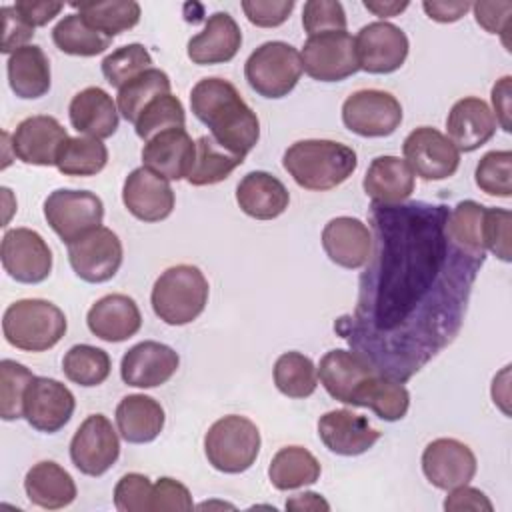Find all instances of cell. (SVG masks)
<instances>
[{
	"label": "cell",
	"mask_w": 512,
	"mask_h": 512,
	"mask_svg": "<svg viewBox=\"0 0 512 512\" xmlns=\"http://www.w3.org/2000/svg\"><path fill=\"white\" fill-rule=\"evenodd\" d=\"M448 212L444 204L372 202L374 250L356 308L334 324L354 352L398 382L456 338L486 260L452 242Z\"/></svg>",
	"instance_id": "6da1fadb"
},
{
	"label": "cell",
	"mask_w": 512,
	"mask_h": 512,
	"mask_svg": "<svg viewBox=\"0 0 512 512\" xmlns=\"http://www.w3.org/2000/svg\"><path fill=\"white\" fill-rule=\"evenodd\" d=\"M194 116L210 128V136L234 154H246L260 140L256 112L244 102L238 88L218 76L202 78L190 92Z\"/></svg>",
	"instance_id": "7a4b0ae2"
},
{
	"label": "cell",
	"mask_w": 512,
	"mask_h": 512,
	"mask_svg": "<svg viewBox=\"0 0 512 512\" xmlns=\"http://www.w3.org/2000/svg\"><path fill=\"white\" fill-rule=\"evenodd\" d=\"M282 166L298 186L324 192L340 186L352 176L358 166V156L342 142L308 138L286 148Z\"/></svg>",
	"instance_id": "3957f363"
},
{
	"label": "cell",
	"mask_w": 512,
	"mask_h": 512,
	"mask_svg": "<svg viewBox=\"0 0 512 512\" xmlns=\"http://www.w3.org/2000/svg\"><path fill=\"white\" fill-rule=\"evenodd\" d=\"M208 292V280L198 266L176 264L156 278L150 302L154 314L162 322L170 326H184L204 312Z\"/></svg>",
	"instance_id": "277c9868"
},
{
	"label": "cell",
	"mask_w": 512,
	"mask_h": 512,
	"mask_svg": "<svg viewBox=\"0 0 512 512\" xmlns=\"http://www.w3.org/2000/svg\"><path fill=\"white\" fill-rule=\"evenodd\" d=\"M64 312L42 298L12 302L2 316V332L10 346L24 352H44L54 348L66 334Z\"/></svg>",
	"instance_id": "5b68a950"
},
{
	"label": "cell",
	"mask_w": 512,
	"mask_h": 512,
	"mask_svg": "<svg viewBox=\"0 0 512 512\" xmlns=\"http://www.w3.org/2000/svg\"><path fill=\"white\" fill-rule=\"evenodd\" d=\"M260 444V430L252 420L228 414L208 428L204 436V454L214 470L240 474L256 462Z\"/></svg>",
	"instance_id": "8992f818"
},
{
	"label": "cell",
	"mask_w": 512,
	"mask_h": 512,
	"mask_svg": "<svg viewBox=\"0 0 512 512\" xmlns=\"http://www.w3.org/2000/svg\"><path fill=\"white\" fill-rule=\"evenodd\" d=\"M250 88L264 98L288 96L302 76L300 52L282 40L260 44L244 64Z\"/></svg>",
	"instance_id": "52a82bcc"
},
{
	"label": "cell",
	"mask_w": 512,
	"mask_h": 512,
	"mask_svg": "<svg viewBox=\"0 0 512 512\" xmlns=\"http://www.w3.org/2000/svg\"><path fill=\"white\" fill-rule=\"evenodd\" d=\"M44 218L62 242L72 244L102 224L104 204L94 192L58 188L44 200Z\"/></svg>",
	"instance_id": "ba28073f"
},
{
	"label": "cell",
	"mask_w": 512,
	"mask_h": 512,
	"mask_svg": "<svg viewBox=\"0 0 512 512\" xmlns=\"http://www.w3.org/2000/svg\"><path fill=\"white\" fill-rule=\"evenodd\" d=\"M300 58L302 70L318 82H340L360 70L354 38L346 30L308 36Z\"/></svg>",
	"instance_id": "9c48e42d"
},
{
	"label": "cell",
	"mask_w": 512,
	"mask_h": 512,
	"mask_svg": "<svg viewBox=\"0 0 512 512\" xmlns=\"http://www.w3.org/2000/svg\"><path fill=\"white\" fill-rule=\"evenodd\" d=\"M344 126L364 138H384L402 122V106L396 96L376 88L352 92L342 104Z\"/></svg>",
	"instance_id": "30bf717a"
},
{
	"label": "cell",
	"mask_w": 512,
	"mask_h": 512,
	"mask_svg": "<svg viewBox=\"0 0 512 512\" xmlns=\"http://www.w3.org/2000/svg\"><path fill=\"white\" fill-rule=\"evenodd\" d=\"M410 170L422 180L450 178L460 166V152L446 134L432 126L414 128L402 144Z\"/></svg>",
	"instance_id": "8fae6325"
},
{
	"label": "cell",
	"mask_w": 512,
	"mask_h": 512,
	"mask_svg": "<svg viewBox=\"0 0 512 512\" xmlns=\"http://www.w3.org/2000/svg\"><path fill=\"white\" fill-rule=\"evenodd\" d=\"M0 260L10 278L22 284L44 282L52 272V250L30 228H12L2 236Z\"/></svg>",
	"instance_id": "7c38bea8"
},
{
	"label": "cell",
	"mask_w": 512,
	"mask_h": 512,
	"mask_svg": "<svg viewBox=\"0 0 512 512\" xmlns=\"http://www.w3.org/2000/svg\"><path fill=\"white\" fill-rule=\"evenodd\" d=\"M120 456V440L104 414H90L70 440L72 464L86 476H102Z\"/></svg>",
	"instance_id": "4fadbf2b"
},
{
	"label": "cell",
	"mask_w": 512,
	"mask_h": 512,
	"mask_svg": "<svg viewBox=\"0 0 512 512\" xmlns=\"http://www.w3.org/2000/svg\"><path fill=\"white\" fill-rule=\"evenodd\" d=\"M122 242L116 232L98 226L80 240L68 244V260L78 278L100 284L116 276L122 264Z\"/></svg>",
	"instance_id": "5bb4252c"
},
{
	"label": "cell",
	"mask_w": 512,
	"mask_h": 512,
	"mask_svg": "<svg viewBox=\"0 0 512 512\" xmlns=\"http://www.w3.org/2000/svg\"><path fill=\"white\" fill-rule=\"evenodd\" d=\"M360 70L368 74L396 72L408 56V36L392 22L376 20L360 28L354 38Z\"/></svg>",
	"instance_id": "9a60e30c"
},
{
	"label": "cell",
	"mask_w": 512,
	"mask_h": 512,
	"mask_svg": "<svg viewBox=\"0 0 512 512\" xmlns=\"http://www.w3.org/2000/svg\"><path fill=\"white\" fill-rule=\"evenodd\" d=\"M76 408V398L68 386L48 376H34L24 394L26 422L46 434L64 428Z\"/></svg>",
	"instance_id": "2e32d148"
},
{
	"label": "cell",
	"mask_w": 512,
	"mask_h": 512,
	"mask_svg": "<svg viewBox=\"0 0 512 512\" xmlns=\"http://www.w3.org/2000/svg\"><path fill=\"white\" fill-rule=\"evenodd\" d=\"M476 468L474 452L456 438H436L422 452V472L426 480L440 490L468 484Z\"/></svg>",
	"instance_id": "e0dca14e"
},
{
	"label": "cell",
	"mask_w": 512,
	"mask_h": 512,
	"mask_svg": "<svg viewBox=\"0 0 512 512\" xmlns=\"http://www.w3.org/2000/svg\"><path fill=\"white\" fill-rule=\"evenodd\" d=\"M122 202L134 218L142 222H160L172 214L176 198L170 180L140 166L126 176Z\"/></svg>",
	"instance_id": "ac0fdd59"
},
{
	"label": "cell",
	"mask_w": 512,
	"mask_h": 512,
	"mask_svg": "<svg viewBox=\"0 0 512 512\" xmlns=\"http://www.w3.org/2000/svg\"><path fill=\"white\" fill-rule=\"evenodd\" d=\"M66 128L46 114L24 118L12 134V154L24 164L56 166V156L68 140Z\"/></svg>",
	"instance_id": "d6986e66"
},
{
	"label": "cell",
	"mask_w": 512,
	"mask_h": 512,
	"mask_svg": "<svg viewBox=\"0 0 512 512\" xmlns=\"http://www.w3.org/2000/svg\"><path fill=\"white\" fill-rule=\"evenodd\" d=\"M180 356L168 344L144 340L134 344L120 362L124 384L134 388H156L166 384L178 370Z\"/></svg>",
	"instance_id": "ffe728a7"
},
{
	"label": "cell",
	"mask_w": 512,
	"mask_h": 512,
	"mask_svg": "<svg viewBox=\"0 0 512 512\" xmlns=\"http://www.w3.org/2000/svg\"><path fill=\"white\" fill-rule=\"evenodd\" d=\"M378 372L364 356L354 350H330L318 364V376L324 390L342 404H356L366 380Z\"/></svg>",
	"instance_id": "44dd1931"
},
{
	"label": "cell",
	"mask_w": 512,
	"mask_h": 512,
	"mask_svg": "<svg viewBox=\"0 0 512 512\" xmlns=\"http://www.w3.org/2000/svg\"><path fill=\"white\" fill-rule=\"evenodd\" d=\"M318 436L322 444L340 456H358L370 450L382 436L370 422L352 410L338 408L320 416Z\"/></svg>",
	"instance_id": "7402d4cb"
},
{
	"label": "cell",
	"mask_w": 512,
	"mask_h": 512,
	"mask_svg": "<svg viewBox=\"0 0 512 512\" xmlns=\"http://www.w3.org/2000/svg\"><path fill=\"white\" fill-rule=\"evenodd\" d=\"M196 160V142L186 128L164 130L142 148V164L166 180L188 178Z\"/></svg>",
	"instance_id": "603a6c76"
},
{
	"label": "cell",
	"mask_w": 512,
	"mask_h": 512,
	"mask_svg": "<svg viewBox=\"0 0 512 512\" xmlns=\"http://www.w3.org/2000/svg\"><path fill=\"white\" fill-rule=\"evenodd\" d=\"M322 248L326 256L348 270L366 266L372 252V232L352 216L332 218L322 230Z\"/></svg>",
	"instance_id": "cb8c5ba5"
},
{
	"label": "cell",
	"mask_w": 512,
	"mask_h": 512,
	"mask_svg": "<svg viewBox=\"0 0 512 512\" xmlns=\"http://www.w3.org/2000/svg\"><path fill=\"white\" fill-rule=\"evenodd\" d=\"M446 132L458 152H474L496 132V120L490 106L478 96H466L454 102L446 118Z\"/></svg>",
	"instance_id": "d4e9b609"
},
{
	"label": "cell",
	"mask_w": 512,
	"mask_h": 512,
	"mask_svg": "<svg viewBox=\"0 0 512 512\" xmlns=\"http://www.w3.org/2000/svg\"><path fill=\"white\" fill-rule=\"evenodd\" d=\"M242 46V32L228 12L208 16L204 30L188 40V58L198 66L230 62Z\"/></svg>",
	"instance_id": "484cf974"
},
{
	"label": "cell",
	"mask_w": 512,
	"mask_h": 512,
	"mask_svg": "<svg viewBox=\"0 0 512 512\" xmlns=\"http://www.w3.org/2000/svg\"><path fill=\"white\" fill-rule=\"evenodd\" d=\"M86 324L100 340L122 342L140 330L142 314L134 298L126 294H106L90 306Z\"/></svg>",
	"instance_id": "4316f807"
},
{
	"label": "cell",
	"mask_w": 512,
	"mask_h": 512,
	"mask_svg": "<svg viewBox=\"0 0 512 512\" xmlns=\"http://www.w3.org/2000/svg\"><path fill=\"white\" fill-rule=\"evenodd\" d=\"M118 106L100 86H88L74 94L68 106L70 124L76 132L92 138H110L118 130Z\"/></svg>",
	"instance_id": "83f0119b"
},
{
	"label": "cell",
	"mask_w": 512,
	"mask_h": 512,
	"mask_svg": "<svg viewBox=\"0 0 512 512\" xmlns=\"http://www.w3.org/2000/svg\"><path fill=\"white\" fill-rule=\"evenodd\" d=\"M236 202L250 218L272 220L288 208L290 194L276 176L264 170H254L238 182Z\"/></svg>",
	"instance_id": "f1b7e54d"
},
{
	"label": "cell",
	"mask_w": 512,
	"mask_h": 512,
	"mask_svg": "<svg viewBox=\"0 0 512 512\" xmlns=\"http://www.w3.org/2000/svg\"><path fill=\"white\" fill-rule=\"evenodd\" d=\"M362 186L372 202L398 204L414 192V172L398 156H376L364 174Z\"/></svg>",
	"instance_id": "f546056e"
},
{
	"label": "cell",
	"mask_w": 512,
	"mask_h": 512,
	"mask_svg": "<svg viewBox=\"0 0 512 512\" xmlns=\"http://www.w3.org/2000/svg\"><path fill=\"white\" fill-rule=\"evenodd\" d=\"M166 422L164 408L146 394H128L116 406V426L130 444H146L158 438Z\"/></svg>",
	"instance_id": "4dcf8cb0"
},
{
	"label": "cell",
	"mask_w": 512,
	"mask_h": 512,
	"mask_svg": "<svg viewBox=\"0 0 512 512\" xmlns=\"http://www.w3.org/2000/svg\"><path fill=\"white\" fill-rule=\"evenodd\" d=\"M24 490L32 504L46 510L64 508L76 498L74 478L52 460H42L26 472Z\"/></svg>",
	"instance_id": "1f68e13d"
},
{
	"label": "cell",
	"mask_w": 512,
	"mask_h": 512,
	"mask_svg": "<svg viewBox=\"0 0 512 512\" xmlns=\"http://www.w3.org/2000/svg\"><path fill=\"white\" fill-rule=\"evenodd\" d=\"M8 84L18 98L34 100L50 90V62L36 44L18 48L6 62Z\"/></svg>",
	"instance_id": "d6a6232c"
},
{
	"label": "cell",
	"mask_w": 512,
	"mask_h": 512,
	"mask_svg": "<svg viewBox=\"0 0 512 512\" xmlns=\"http://www.w3.org/2000/svg\"><path fill=\"white\" fill-rule=\"evenodd\" d=\"M320 462L302 446L280 448L268 466V478L278 490H296L320 478Z\"/></svg>",
	"instance_id": "836d02e7"
},
{
	"label": "cell",
	"mask_w": 512,
	"mask_h": 512,
	"mask_svg": "<svg viewBox=\"0 0 512 512\" xmlns=\"http://www.w3.org/2000/svg\"><path fill=\"white\" fill-rule=\"evenodd\" d=\"M354 406L370 408L378 418L386 422H396L406 416L410 406V394L402 382L374 372L362 386Z\"/></svg>",
	"instance_id": "e575fe53"
},
{
	"label": "cell",
	"mask_w": 512,
	"mask_h": 512,
	"mask_svg": "<svg viewBox=\"0 0 512 512\" xmlns=\"http://www.w3.org/2000/svg\"><path fill=\"white\" fill-rule=\"evenodd\" d=\"M242 162L244 156L230 152L212 136H200L196 140V160L186 180L192 186L218 184L226 180Z\"/></svg>",
	"instance_id": "d590c367"
},
{
	"label": "cell",
	"mask_w": 512,
	"mask_h": 512,
	"mask_svg": "<svg viewBox=\"0 0 512 512\" xmlns=\"http://www.w3.org/2000/svg\"><path fill=\"white\" fill-rule=\"evenodd\" d=\"M172 82L170 76L160 68H148L130 82H126L122 88H118L116 94V106L124 120L136 122L140 112L158 96L170 94Z\"/></svg>",
	"instance_id": "8d00e7d4"
},
{
	"label": "cell",
	"mask_w": 512,
	"mask_h": 512,
	"mask_svg": "<svg viewBox=\"0 0 512 512\" xmlns=\"http://www.w3.org/2000/svg\"><path fill=\"white\" fill-rule=\"evenodd\" d=\"M72 8L96 30L114 38L140 20V4L134 0H104V2H74Z\"/></svg>",
	"instance_id": "74e56055"
},
{
	"label": "cell",
	"mask_w": 512,
	"mask_h": 512,
	"mask_svg": "<svg viewBox=\"0 0 512 512\" xmlns=\"http://www.w3.org/2000/svg\"><path fill=\"white\" fill-rule=\"evenodd\" d=\"M52 42L70 56H96L110 48L112 38L90 26L80 14H68L52 28Z\"/></svg>",
	"instance_id": "f35d334b"
},
{
	"label": "cell",
	"mask_w": 512,
	"mask_h": 512,
	"mask_svg": "<svg viewBox=\"0 0 512 512\" xmlns=\"http://www.w3.org/2000/svg\"><path fill=\"white\" fill-rule=\"evenodd\" d=\"M108 162V148L102 140L92 136L68 138L58 156L56 168L64 176H96Z\"/></svg>",
	"instance_id": "ab89813d"
},
{
	"label": "cell",
	"mask_w": 512,
	"mask_h": 512,
	"mask_svg": "<svg viewBox=\"0 0 512 512\" xmlns=\"http://www.w3.org/2000/svg\"><path fill=\"white\" fill-rule=\"evenodd\" d=\"M274 384L288 398H308L318 386V370L302 352H284L274 362Z\"/></svg>",
	"instance_id": "60d3db41"
},
{
	"label": "cell",
	"mask_w": 512,
	"mask_h": 512,
	"mask_svg": "<svg viewBox=\"0 0 512 512\" xmlns=\"http://www.w3.org/2000/svg\"><path fill=\"white\" fill-rule=\"evenodd\" d=\"M110 368L112 360L108 352L90 344H76L62 358L64 376L84 388L102 384L110 376Z\"/></svg>",
	"instance_id": "b9f144b4"
},
{
	"label": "cell",
	"mask_w": 512,
	"mask_h": 512,
	"mask_svg": "<svg viewBox=\"0 0 512 512\" xmlns=\"http://www.w3.org/2000/svg\"><path fill=\"white\" fill-rule=\"evenodd\" d=\"M484 210L486 206H482L476 200H462L448 212L446 220V228L452 242L462 250L480 256H486V248L482 244Z\"/></svg>",
	"instance_id": "7bdbcfd3"
},
{
	"label": "cell",
	"mask_w": 512,
	"mask_h": 512,
	"mask_svg": "<svg viewBox=\"0 0 512 512\" xmlns=\"http://www.w3.org/2000/svg\"><path fill=\"white\" fill-rule=\"evenodd\" d=\"M184 124H186V112H184L182 102L172 94H164V96L154 98L140 112L138 120L134 122V130H136L138 138H142L146 142L164 130L184 128Z\"/></svg>",
	"instance_id": "ee69618b"
},
{
	"label": "cell",
	"mask_w": 512,
	"mask_h": 512,
	"mask_svg": "<svg viewBox=\"0 0 512 512\" xmlns=\"http://www.w3.org/2000/svg\"><path fill=\"white\" fill-rule=\"evenodd\" d=\"M34 374L20 362L4 358L0 362V416L2 420L24 418V394Z\"/></svg>",
	"instance_id": "f6af8a7d"
},
{
	"label": "cell",
	"mask_w": 512,
	"mask_h": 512,
	"mask_svg": "<svg viewBox=\"0 0 512 512\" xmlns=\"http://www.w3.org/2000/svg\"><path fill=\"white\" fill-rule=\"evenodd\" d=\"M148 68H152V56L138 42L120 46L102 60V74L114 88H122Z\"/></svg>",
	"instance_id": "bcb514c9"
},
{
	"label": "cell",
	"mask_w": 512,
	"mask_h": 512,
	"mask_svg": "<svg viewBox=\"0 0 512 512\" xmlns=\"http://www.w3.org/2000/svg\"><path fill=\"white\" fill-rule=\"evenodd\" d=\"M476 186L490 194L500 198L512 196V152L510 150H492L486 152L474 172Z\"/></svg>",
	"instance_id": "7dc6e473"
},
{
	"label": "cell",
	"mask_w": 512,
	"mask_h": 512,
	"mask_svg": "<svg viewBox=\"0 0 512 512\" xmlns=\"http://www.w3.org/2000/svg\"><path fill=\"white\" fill-rule=\"evenodd\" d=\"M302 26L308 36L346 30V12L336 0H308L302 10Z\"/></svg>",
	"instance_id": "c3c4849f"
},
{
	"label": "cell",
	"mask_w": 512,
	"mask_h": 512,
	"mask_svg": "<svg viewBox=\"0 0 512 512\" xmlns=\"http://www.w3.org/2000/svg\"><path fill=\"white\" fill-rule=\"evenodd\" d=\"M510 226H512L510 210H504V208H486L484 210L482 244L486 250H490L494 256H498L504 262H510V256H512Z\"/></svg>",
	"instance_id": "681fc988"
},
{
	"label": "cell",
	"mask_w": 512,
	"mask_h": 512,
	"mask_svg": "<svg viewBox=\"0 0 512 512\" xmlns=\"http://www.w3.org/2000/svg\"><path fill=\"white\" fill-rule=\"evenodd\" d=\"M152 482L140 472L124 474L114 486V506L120 512H150Z\"/></svg>",
	"instance_id": "f907efd6"
},
{
	"label": "cell",
	"mask_w": 512,
	"mask_h": 512,
	"mask_svg": "<svg viewBox=\"0 0 512 512\" xmlns=\"http://www.w3.org/2000/svg\"><path fill=\"white\" fill-rule=\"evenodd\" d=\"M194 508L190 490L168 476H162L152 484V498H150V512H188Z\"/></svg>",
	"instance_id": "816d5d0a"
},
{
	"label": "cell",
	"mask_w": 512,
	"mask_h": 512,
	"mask_svg": "<svg viewBox=\"0 0 512 512\" xmlns=\"http://www.w3.org/2000/svg\"><path fill=\"white\" fill-rule=\"evenodd\" d=\"M242 10L254 26L276 28L288 20L294 0H244Z\"/></svg>",
	"instance_id": "f5cc1de1"
},
{
	"label": "cell",
	"mask_w": 512,
	"mask_h": 512,
	"mask_svg": "<svg viewBox=\"0 0 512 512\" xmlns=\"http://www.w3.org/2000/svg\"><path fill=\"white\" fill-rule=\"evenodd\" d=\"M2 16V44L0 52L2 54H12L22 46H28V40L34 36V28L22 18V14L12 6H2L0 8Z\"/></svg>",
	"instance_id": "db71d44e"
},
{
	"label": "cell",
	"mask_w": 512,
	"mask_h": 512,
	"mask_svg": "<svg viewBox=\"0 0 512 512\" xmlns=\"http://www.w3.org/2000/svg\"><path fill=\"white\" fill-rule=\"evenodd\" d=\"M476 22L490 34H504L510 28L512 2H476L472 4Z\"/></svg>",
	"instance_id": "11a10c76"
},
{
	"label": "cell",
	"mask_w": 512,
	"mask_h": 512,
	"mask_svg": "<svg viewBox=\"0 0 512 512\" xmlns=\"http://www.w3.org/2000/svg\"><path fill=\"white\" fill-rule=\"evenodd\" d=\"M444 510H448V512H462V510L492 512L494 506L482 490L462 484V486L448 490V496L444 500Z\"/></svg>",
	"instance_id": "9f6ffc18"
},
{
	"label": "cell",
	"mask_w": 512,
	"mask_h": 512,
	"mask_svg": "<svg viewBox=\"0 0 512 512\" xmlns=\"http://www.w3.org/2000/svg\"><path fill=\"white\" fill-rule=\"evenodd\" d=\"M14 8L22 14V18L32 28H36V26H46L54 16H58L64 4L52 2V0H18Z\"/></svg>",
	"instance_id": "6f0895ef"
},
{
	"label": "cell",
	"mask_w": 512,
	"mask_h": 512,
	"mask_svg": "<svg viewBox=\"0 0 512 512\" xmlns=\"http://www.w3.org/2000/svg\"><path fill=\"white\" fill-rule=\"evenodd\" d=\"M422 8L424 12L428 14L430 20H436V22H442V24H448V22H456L460 20L470 8L472 4L470 2H442V0H424L422 2Z\"/></svg>",
	"instance_id": "680465c9"
},
{
	"label": "cell",
	"mask_w": 512,
	"mask_h": 512,
	"mask_svg": "<svg viewBox=\"0 0 512 512\" xmlns=\"http://www.w3.org/2000/svg\"><path fill=\"white\" fill-rule=\"evenodd\" d=\"M510 76H502L492 88V106H494V120L502 126L504 132H510Z\"/></svg>",
	"instance_id": "91938a15"
},
{
	"label": "cell",
	"mask_w": 512,
	"mask_h": 512,
	"mask_svg": "<svg viewBox=\"0 0 512 512\" xmlns=\"http://www.w3.org/2000/svg\"><path fill=\"white\" fill-rule=\"evenodd\" d=\"M286 510H330V504L316 492H304L288 498Z\"/></svg>",
	"instance_id": "94428289"
},
{
	"label": "cell",
	"mask_w": 512,
	"mask_h": 512,
	"mask_svg": "<svg viewBox=\"0 0 512 512\" xmlns=\"http://www.w3.org/2000/svg\"><path fill=\"white\" fill-rule=\"evenodd\" d=\"M364 8L370 10V12H374V14L380 16V18H388V16H396V14H400L402 10H406V8H408V2H406V0H402V2H398V0H392V2L364 0Z\"/></svg>",
	"instance_id": "6125c7cd"
}]
</instances>
